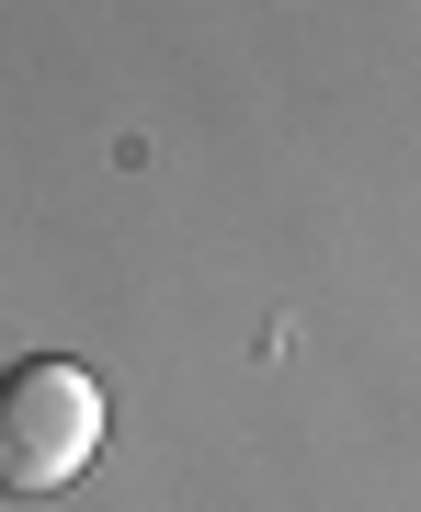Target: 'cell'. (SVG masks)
<instances>
[{"label": "cell", "mask_w": 421, "mask_h": 512, "mask_svg": "<svg viewBox=\"0 0 421 512\" xmlns=\"http://www.w3.org/2000/svg\"><path fill=\"white\" fill-rule=\"evenodd\" d=\"M103 456V387L69 353H23L0 376V501H46Z\"/></svg>", "instance_id": "obj_1"}]
</instances>
